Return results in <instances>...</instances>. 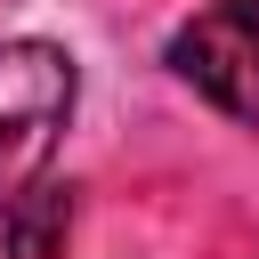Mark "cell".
Instances as JSON below:
<instances>
[{
  "label": "cell",
  "instance_id": "1",
  "mask_svg": "<svg viewBox=\"0 0 259 259\" xmlns=\"http://www.w3.org/2000/svg\"><path fill=\"white\" fill-rule=\"evenodd\" d=\"M81 73L57 40H0V219L40 186L65 121H73Z\"/></svg>",
  "mask_w": 259,
  "mask_h": 259
},
{
  "label": "cell",
  "instance_id": "2",
  "mask_svg": "<svg viewBox=\"0 0 259 259\" xmlns=\"http://www.w3.org/2000/svg\"><path fill=\"white\" fill-rule=\"evenodd\" d=\"M170 73L259 130V0H210L170 32Z\"/></svg>",
  "mask_w": 259,
  "mask_h": 259
},
{
  "label": "cell",
  "instance_id": "3",
  "mask_svg": "<svg viewBox=\"0 0 259 259\" xmlns=\"http://www.w3.org/2000/svg\"><path fill=\"white\" fill-rule=\"evenodd\" d=\"M65 235H73V186H49V178L0 219L8 259H65Z\"/></svg>",
  "mask_w": 259,
  "mask_h": 259
}]
</instances>
